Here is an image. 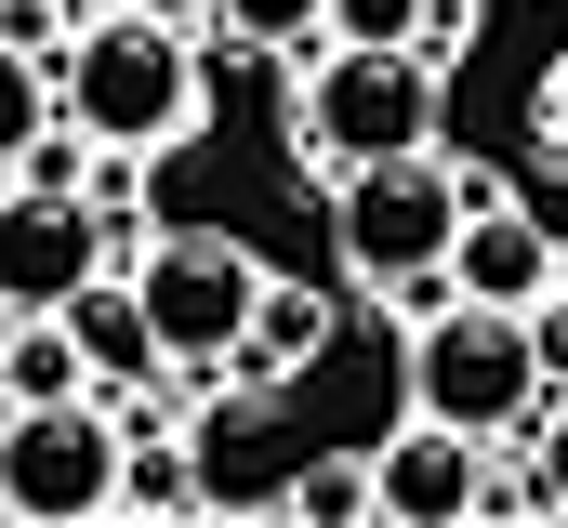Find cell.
<instances>
[{"label":"cell","instance_id":"cell-1","mask_svg":"<svg viewBox=\"0 0 568 528\" xmlns=\"http://www.w3.org/2000/svg\"><path fill=\"white\" fill-rule=\"evenodd\" d=\"M53 106L93 132V145H133V159H172L212 132V53L199 27L172 13H133V0H80V27L53 40Z\"/></svg>","mask_w":568,"mask_h":528},{"label":"cell","instance_id":"cell-2","mask_svg":"<svg viewBox=\"0 0 568 528\" xmlns=\"http://www.w3.org/2000/svg\"><path fill=\"white\" fill-rule=\"evenodd\" d=\"M436 80L410 40H317L304 93H291V159L331 185L357 159H397V145H436Z\"/></svg>","mask_w":568,"mask_h":528},{"label":"cell","instance_id":"cell-3","mask_svg":"<svg viewBox=\"0 0 568 528\" xmlns=\"http://www.w3.org/2000/svg\"><path fill=\"white\" fill-rule=\"evenodd\" d=\"M410 409L489 436V449H529V423H542L529 304H463V291H449L436 317H410Z\"/></svg>","mask_w":568,"mask_h":528},{"label":"cell","instance_id":"cell-4","mask_svg":"<svg viewBox=\"0 0 568 528\" xmlns=\"http://www.w3.org/2000/svg\"><path fill=\"white\" fill-rule=\"evenodd\" d=\"M133 304L145 331H159V357L185 370V384H212L225 357H239V331H252V291H265V264H252V238H225V225H159V238H133Z\"/></svg>","mask_w":568,"mask_h":528},{"label":"cell","instance_id":"cell-5","mask_svg":"<svg viewBox=\"0 0 568 528\" xmlns=\"http://www.w3.org/2000/svg\"><path fill=\"white\" fill-rule=\"evenodd\" d=\"M449 225H463V172H449L436 145H397V159L331 172V252H344V277H357V291L449 264Z\"/></svg>","mask_w":568,"mask_h":528},{"label":"cell","instance_id":"cell-6","mask_svg":"<svg viewBox=\"0 0 568 528\" xmlns=\"http://www.w3.org/2000/svg\"><path fill=\"white\" fill-rule=\"evenodd\" d=\"M0 516H27V528L120 516V409H106V396L0 409Z\"/></svg>","mask_w":568,"mask_h":528},{"label":"cell","instance_id":"cell-7","mask_svg":"<svg viewBox=\"0 0 568 528\" xmlns=\"http://www.w3.org/2000/svg\"><path fill=\"white\" fill-rule=\"evenodd\" d=\"M185 463H199V516H278L291 502V436H278V384H212L185 396Z\"/></svg>","mask_w":568,"mask_h":528},{"label":"cell","instance_id":"cell-8","mask_svg":"<svg viewBox=\"0 0 568 528\" xmlns=\"http://www.w3.org/2000/svg\"><path fill=\"white\" fill-rule=\"evenodd\" d=\"M120 264V225L93 212V199H53V185H0V304H27V317H53L80 277H106Z\"/></svg>","mask_w":568,"mask_h":528},{"label":"cell","instance_id":"cell-9","mask_svg":"<svg viewBox=\"0 0 568 528\" xmlns=\"http://www.w3.org/2000/svg\"><path fill=\"white\" fill-rule=\"evenodd\" d=\"M568 277V252L542 238V212L503 172H463V225H449V291L463 304H542Z\"/></svg>","mask_w":568,"mask_h":528},{"label":"cell","instance_id":"cell-10","mask_svg":"<svg viewBox=\"0 0 568 528\" xmlns=\"http://www.w3.org/2000/svg\"><path fill=\"white\" fill-rule=\"evenodd\" d=\"M476 449H489V436L410 409V436L371 449V516H397V528H463V516H476Z\"/></svg>","mask_w":568,"mask_h":528},{"label":"cell","instance_id":"cell-11","mask_svg":"<svg viewBox=\"0 0 568 528\" xmlns=\"http://www.w3.org/2000/svg\"><path fill=\"white\" fill-rule=\"evenodd\" d=\"M331 331H344V317H331L317 277H265V291H252V331H239L225 370H239V384H304V370L331 357Z\"/></svg>","mask_w":568,"mask_h":528},{"label":"cell","instance_id":"cell-12","mask_svg":"<svg viewBox=\"0 0 568 528\" xmlns=\"http://www.w3.org/2000/svg\"><path fill=\"white\" fill-rule=\"evenodd\" d=\"M53 317H67V344L93 357V396H106V384H145V370H172V357H159V331H145V304H133V277H120V264H106V277H80V291H67Z\"/></svg>","mask_w":568,"mask_h":528},{"label":"cell","instance_id":"cell-13","mask_svg":"<svg viewBox=\"0 0 568 528\" xmlns=\"http://www.w3.org/2000/svg\"><path fill=\"white\" fill-rule=\"evenodd\" d=\"M0 396H13V409H53V396H93V357L67 344V317H13V344H0Z\"/></svg>","mask_w":568,"mask_h":528},{"label":"cell","instance_id":"cell-14","mask_svg":"<svg viewBox=\"0 0 568 528\" xmlns=\"http://www.w3.org/2000/svg\"><path fill=\"white\" fill-rule=\"evenodd\" d=\"M120 516H199L185 423H145V436H120Z\"/></svg>","mask_w":568,"mask_h":528},{"label":"cell","instance_id":"cell-15","mask_svg":"<svg viewBox=\"0 0 568 528\" xmlns=\"http://www.w3.org/2000/svg\"><path fill=\"white\" fill-rule=\"evenodd\" d=\"M212 27L278 67V53H317V40H331V0H212Z\"/></svg>","mask_w":568,"mask_h":528},{"label":"cell","instance_id":"cell-16","mask_svg":"<svg viewBox=\"0 0 568 528\" xmlns=\"http://www.w3.org/2000/svg\"><path fill=\"white\" fill-rule=\"evenodd\" d=\"M278 516H317V528L371 516V449H317V463H291V502H278Z\"/></svg>","mask_w":568,"mask_h":528},{"label":"cell","instance_id":"cell-17","mask_svg":"<svg viewBox=\"0 0 568 528\" xmlns=\"http://www.w3.org/2000/svg\"><path fill=\"white\" fill-rule=\"evenodd\" d=\"M476 516H556V502H542V463H503V449H476Z\"/></svg>","mask_w":568,"mask_h":528},{"label":"cell","instance_id":"cell-18","mask_svg":"<svg viewBox=\"0 0 568 528\" xmlns=\"http://www.w3.org/2000/svg\"><path fill=\"white\" fill-rule=\"evenodd\" d=\"M40 120H53V80H40L27 53H0V159H13V145H27Z\"/></svg>","mask_w":568,"mask_h":528},{"label":"cell","instance_id":"cell-19","mask_svg":"<svg viewBox=\"0 0 568 528\" xmlns=\"http://www.w3.org/2000/svg\"><path fill=\"white\" fill-rule=\"evenodd\" d=\"M410 53H424L436 80H449V67L476 53V0H424V13H410Z\"/></svg>","mask_w":568,"mask_h":528},{"label":"cell","instance_id":"cell-20","mask_svg":"<svg viewBox=\"0 0 568 528\" xmlns=\"http://www.w3.org/2000/svg\"><path fill=\"white\" fill-rule=\"evenodd\" d=\"M67 13H80V0H0V53H27V67H53V40H67Z\"/></svg>","mask_w":568,"mask_h":528},{"label":"cell","instance_id":"cell-21","mask_svg":"<svg viewBox=\"0 0 568 528\" xmlns=\"http://www.w3.org/2000/svg\"><path fill=\"white\" fill-rule=\"evenodd\" d=\"M529 357H542V396H568V277L529 304Z\"/></svg>","mask_w":568,"mask_h":528},{"label":"cell","instance_id":"cell-22","mask_svg":"<svg viewBox=\"0 0 568 528\" xmlns=\"http://www.w3.org/2000/svg\"><path fill=\"white\" fill-rule=\"evenodd\" d=\"M529 463H542V502L568 516V396H542V423H529Z\"/></svg>","mask_w":568,"mask_h":528},{"label":"cell","instance_id":"cell-23","mask_svg":"<svg viewBox=\"0 0 568 528\" xmlns=\"http://www.w3.org/2000/svg\"><path fill=\"white\" fill-rule=\"evenodd\" d=\"M424 0H331V40H410Z\"/></svg>","mask_w":568,"mask_h":528},{"label":"cell","instance_id":"cell-24","mask_svg":"<svg viewBox=\"0 0 568 528\" xmlns=\"http://www.w3.org/2000/svg\"><path fill=\"white\" fill-rule=\"evenodd\" d=\"M516 199H529V212H542V238H556V252H568V145H542V172H529V185H516Z\"/></svg>","mask_w":568,"mask_h":528},{"label":"cell","instance_id":"cell-25","mask_svg":"<svg viewBox=\"0 0 568 528\" xmlns=\"http://www.w3.org/2000/svg\"><path fill=\"white\" fill-rule=\"evenodd\" d=\"M529 106H542V145H568V53L542 67V93H529Z\"/></svg>","mask_w":568,"mask_h":528},{"label":"cell","instance_id":"cell-26","mask_svg":"<svg viewBox=\"0 0 568 528\" xmlns=\"http://www.w3.org/2000/svg\"><path fill=\"white\" fill-rule=\"evenodd\" d=\"M133 13H172V27H212V0H133Z\"/></svg>","mask_w":568,"mask_h":528},{"label":"cell","instance_id":"cell-27","mask_svg":"<svg viewBox=\"0 0 568 528\" xmlns=\"http://www.w3.org/2000/svg\"><path fill=\"white\" fill-rule=\"evenodd\" d=\"M13 317H27V304H0V344H13Z\"/></svg>","mask_w":568,"mask_h":528},{"label":"cell","instance_id":"cell-28","mask_svg":"<svg viewBox=\"0 0 568 528\" xmlns=\"http://www.w3.org/2000/svg\"><path fill=\"white\" fill-rule=\"evenodd\" d=\"M0 409H13V396H0Z\"/></svg>","mask_w":568,"mask_h":528}]
</instances>
